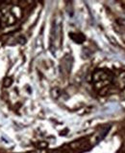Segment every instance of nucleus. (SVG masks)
Wrapping results in <instances>:
<instances>
[{"mask_svg": "<svg viewBox=\"0 0 125 153\" xmlns=\"http://www.w3.org/2000/svg\"><path fill=\"white\" fill-rule=\"evenodd\" d=\"M113 79H114V76L109 70H103V69L97 70L94 72V74L93 76L94 86L99 90L110 85L112 83Z\"/></svg>", "mask_w": 125, "mask_h": 153, "instance_id": "obj_1", "label": "nucleus"}, {"mask_svg": "<svg viewBox=\"0 0 125 153\" xmlns=\"http://www.w3.org/2000/svg\"><path fill=\"white\" fill-rule=\"evenodd\" d=\"M62 25L61 23L54 22V25L52 27V33H51V45L54 43L55 40H58L61 44V35H62Z\"/></svg>", "mask_w": 125, "mask_h": 153, "instance_id": "obj_2", "label": "nucleus"}, {"mask_svg": "<svg viewBox=\"0 0 125 153\" xmlns=\"http://www.w3.org/2000/svg\"><path fill=\"white\" fill-rule=\"evenodd\" d=\"M71 38L77 43H82L85 40V36L80 33H70Z\"/></svg>", "mask_w": 125, "mask_h": 153, "instance_id": "obj_3", "label": "nucleus"}, {"mask_svg": "<svg viewBox=\"0 0 125 153\" xmlns=\"http://www.w3.org/2000/svg\"><path fill=\"white\" fill-rule=\"evenodd\" d=\"M118 82H119V87L120 88H125V73H122L121 75L119 76Z\"/></svg>", "mask_w": 125, "mask_h": 153, "instance_id": "obj_4", "label": "nucleus"}, {"mask_svg": "<svg viewBox=\"0 0 125 153\" xmlns=\"http://www.w3.org/2000/svg\"><path fill=\"white\" fill-rule=\"evenodd\" d=\"M12 82H13L12 79H5V81H4V85L6 86V87H8V86H10V85L12 84Z\"/></svg>", "mask_w": 125, "mask_h": 153, "instance_id": "obj_5", "label": "nucleus"}, {"mask_svg": "<svg viewBox=\"0 0 125 153\" xmlns=\"http://www.w3.org/2000/svg\"><path fill=\"white\" fill-rule=\"evenodd\" d=\"M33 153H45V151H44V150H42V149H38V150H37V151H35V152H33Z\"/></svg>", "mask_w": 125, "mask_h": 153, "instance_id": "obj_6", "label": "nucleus"}]
</instances>
